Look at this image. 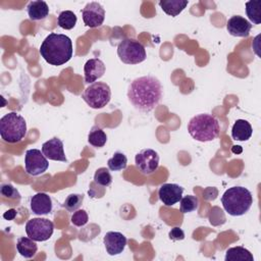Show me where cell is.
I'll return each mask as SVG.
<instances>
[{
    "mask_svg": "<svg viewBox=\"0 0 261 261\" xmlns=\"http://www.w3.org/2000/svg\"><path fill=\"white\" fill-rule=\"evenodd\" d=\"M162 85L153 75H144L134 80L127 90V98L132 105L142 112H150L162 98Z\"/></svg>",
    "mask_w": 261,
    "mask_h": 261,
    "instance_id": "cell-1",
    "label": "cell"
},
{
    "mask_svg": "<svg viewBox=\"0 0 261 261\" xmlns=\"http://www.w3.org/2000/svg\"><path fill=\"white\" fill-rule=\"evenodd\" d=\"M71 39L63 34H49L40 47V54L51 65H62L72 57Z\"/></svg>",
    "mask_w": 261,
    "mask_h": 261,
    "instance_id": "cell-2",
    "label": "cell"
},
{
    "mask_svg": "<svg viewBox=\"0 0 261 261\" xmlns=\"http://www.w3.org/2000/svg\"><path fill=\"white\" fill-rule=\"evenodd\" d=\"M222 206L229 215L241 216L249 211L253 204L251 192L244 187H231L221 197Z\"/></svg>",
    "mask_w": 261,
    "mask_h": 261,
    "instance_id": "cell-3",
    "label": "cell"
},
{
    "mask_svg": "<svg viewBox=\"0 0 261 261\" xmlns=\"http://www.w3.org/2000/svg\"><path fill=\"white\" fill-rule=\"evenodd\" d=\"M219 122L211 114L202 113L191 118L188 132L193 139L199 142L213 141L219 135Z\"/></svg>",
    "mask_w": 261,
    "mask_h": 261,
    "instance_id": "cell-4",
    "label": "cell"
},
{
    "mask_svg": "<svg viewBox=\"0 0 261 261\" xmlns=\"http://www.w3.org/2000/svg\"><path fill=\"white\" fill-rule=\"evenodd\" d=\"M27 135V122L24 118L16 113L9 112L0 119L1 139L10 144L20 142Z\"/></svg>",
    "mask_w": 261,
    "mask_h": 261,
    "instance_id": "cell-5",
    "label": "cell"
},
{
    "mask_svg": "<svg viewBox=\"0 0 261 261\" xmlns=\"http://www.w3.org/2000/svg\"><path fill=\"white\" fill-rule=\"evenodd\" d=\"M82 98L91 108L100 109L109 103L111 90L106 83L95 82L85 89Z\"/></svg>",
    "mask_w": 261,
    "mask_h": 261,
    "instance_id": "cell-6",
    "label": "cell"
},
{
    "mask_svg": "<svg viewBox=\"0 0 261 261\" xmlns=\"http://www.w3.org/2000/svg\"><path fill=\"white\" fill-rule=\"evenodd\" d=\"M117 55L125 64H138L147 57L144 45L134 39H123L117 46Z\"/></svg>",
    "mask_w": 261,
    "mask_h": 261,
    "instance_id": "cell-7",
    "label": "cell"
},
{
    "mask_svg": "<svg viewBox=\"0 0 261 261\" xmlns=\"http://www.w3.org/2000/svg\"><path fill=\"white\" fill-rule=\"evenodd\" d=\"M54 224L47 218L37 217L28 220L25 224V232L29 238L35 242H45L49 240L53 233Z\"/></svg>",
    "mask_w": 261,
    "mask_h": 261,
    "instance_id": "cell-8",
    "label": "cell"
},
{
    "mask_svg": "<svg viewBox=\"0 0 261 261\" xmlns=\"http://www.w3.org/2000/svg\"><path fill=\"white\" fill-rule=\"evenodd\" d=\"M48 167V159L39 149H30L25 152L24 168L28 174L33 176L43 174Z\"/></svg>",
    "mask_w": 261,
    "mask_h": 261,
    "instance_id": "cell-9",
    "label": "cell"
},
{
    "mask_svg": "<svg viewBox=\"0 0 261 261\" xmlns=\"http://www.w3.org/2000/svg\"><path fill=\"white\" fill-rule=\"evenodd\" d=\"M139 171L145 175L154 173L159 166V155L153 149H143L135 157Z\"/></svg>",
    "mask_w": 261,
    "mask_h": 261,
    "instance_id": "cell-10",
    "label": "cell"
},
{
    "mask_svg": "<svg viewBox=\"0 0 261 261\" xmlns=\"http://www.w3.org/2000/svg\"><path fill=\"white\" fill-rule=\"evenodd\" d=\"M83 20L89 28L100 27L105 19V10L98 2L88 3L82 12Z\"/></svg>",
    "mask_w": 261,
    "mask_h": 261,
    "instance_id": "cell-11",
    "label": "cell"
},
{
    "mask_svg": "<svg viewBox=\"0 0 261 261\" xmlns=\"http://www.w3.org/2000/svg\"><path fill=\"white\" fill-rule=\"evenodd\" d=\"M184 188L177 184H163L158 190V197L165 206H172L182 198Z\"/></svg>",
    "mask_w": 261,
    "mask_h": 261,
    "instance_id": "cell-12",
    "label": "cell"
},
{
    "mask_svg": "<svg viewBox=\"0 0 261 261\" xmlns=\"http://www.w3.org/2000/svg\"><path fill=\"white\" fill-rule=\"evenodd\" d=\"M103 243L106 252L110 256H115L123 252L126 246V238L119 231H108L104 236Z\"/></svg>",
    "mask_w": 261,
    "mask_h": 261,
    "instance_id": "cell-13",
    "label": "cell"
},
{
    "mask_svg": "<svg viewBox=\"0 0 261 261\" xmlns=\"http://www.w3.org/2000/svg\"><path fill=\"white\" fill-rule=\"evenodd\" d=\"M42 152L47 159L62 162L67 161L63 150V142L57 137H54L49 141L45 142L42 145Z\"/></svg>",
    "mask_w": 261,
    "mask_h": 261,
    "instance_id": "cell-14",
    "label": "cell"
},
{
    "mask_svg": "<svg viewBox=\"0 0 261 261\" xmlns=\"http://www.w3.org/2000/svg\"><path fill=\"white\" fill-rule=\"evenodd\" d=\"M226 29L233 37H248L252 29V23L241 15H233L227 20Z\"/></svg>",
    "mask_w": 261,
    "mask_h": 261,
    "instance_id": "cell-15",
    "label": "cell"
},
{
    "mask_svg": "<svg viewBox=\"0 0 261 261\" xmlns=\"http://www.w3.org/2000/svg\"><path fill=\"white\" fill-rule=\"evenodd\" d=\"M85 82L93 84L105 73V64L99 58H91L84 65Z\"/></svg>",
    "mask_w": 261,
    "mask_h": 261,
    "instance_id": "cell-16",
    "label": "cell"
},
{
    "mask_svg": "<svg viewBox=\"0 0 261 261\" xmlns=\"http://www.w3.org/2000/svg\"><path fill=\"white\" fill-rule=\"evenodd\" d=\"M31 210L36 215H46L52 210V200L46 193H37L31 198Z\"/></svg>",
    "mask_w": 261,
    "mask_h": 261,
    "instance_id": "cell-17",
    "label": "cell"
},
{
    "mask_svg": "<svg viewBox=\"0 0 261 261\" xmlns=\"http://www.w3.org/2000/svg\"><path fill=\"white\" fill-rule=\"evenodd\" d=\"M252 134V126L245 119H237L231 127V137L236 141H248Z\"/></svg>",
    "mask_w": 261,
    "mask_h": 261,
    "instance_id": "cell-18",
    "label": "cell"
},
{
    "mask_svg": "<svg viewBox=\"0 0 261 261\" xmlns=\"http://www.w3.org/2000/svg\"><path fill=\"white\" fill-rule=\"evenodd\" d=\"M27 11L32 20H41L48 16L49 7L45 1H31L27 6Z\"/></svg>",
    "mask_w": 261,
    "mask_h": 261,
    "instance_id": "cell-19",
    "label": "cell"
},
{
    "mask_svg": "<svg viewBox=\"0 0 261 261\" xmlns=\"http://www.w3.org/2000/svg\"><path fill=\"white\" fill-rule=\"evenodd\" d=\"M224 259L225 261H254V257L251 252L242 246L227 249Z\"/></svg>",
    "mask_w": 261,
    "mask_h": 261,
    "instance_id": "cell-20",
    "label": "cell"
},
{
    "mask_svg": "<svg viewBox=\"0 0 261 261\" xmlns=\"http://www.w3.org/2000/svg\"><path fill=\"white\" fill-rule=\"evenodd\" d=\"M16 250L17 252L24 258H32L37 253L38 247L34 240L27 237L18 238L16 242Z\"/></svg>",
    "mask_w": 261,
    "mask_h": 261,
    "instance_id": "cell-21",
    "label": "cell"
},
{
    "mask_svg": "<svg viewBox=\"0 0 261 261\" xmlns=\"http://www.w3.org/2000/svg\"><path fill=\"white\" fill-rule=\"evenodd\" d=\"M188 2L187 0H161L159 1V6L166 14L174 17L186 8Z\"/></svg>",
    "mask_w": 261,
    "mask_h": 261,
    "instance_id": "cell-22",
    "label": "cell"
},
{
    "mask_svg": "<svg viewBox=\"0 0 261 261\" xmlns=\"http://www.w3.org/2000/svg\"><path fill=\"white\" fill-rule=\"evenodd\" d=\"M88 142L93 147L102 148L107 142V136L101 127L95 125L92 127L88 135Z\"/></svg>",
    "mask_w": 261,
    "mask_h": 261,
    "instance_id": "cell-23",
    "label": "cell"
},
{
    "mask_svg": "<svg viewBox=\"0 0 261 261\" xmlns=\"http://www.w3.org/2000/svg\"><path fill=\"white\" fill-rule=\"evenodd\" d=\"M246 13L253 23L259 24L261 22V1L252 0L246 2Z\"/></svg>",
    "mask_w": 261,
    "mask_h": 261,
    "instance_id": "cell-24",
    "label": "cell"
},
{
    "mask_svg": "<svg viewBox=\"0 0 261 261\" xmlns=\"http://www.w3.org/2000/svg\"><path fill=\"white\" fill-rule=\"evenodd\" d=\"M76 15L70 10L61 11L57 18V23L61 29L71 30L76 24Z\"/></svg>",
    "mask_w": 261,
    "mask_h": 261,
    "instance_id": "cell-25",
    "label": "cell"
},
{
    "mask_svg": "<svg viewBox=\"0 0 261 261\" xmlns=\"http://www.w3.org/2000/svg\"><path fill=\"white\" fill-rule=\"evenodd\" d=\"M126 164H127V158L122 152H115L113 156L107 161L108 168L112 171L122 170L126 167Z\"/></svg>",
    "mask_w": 261,
    "mask_h": 261,
    "instance_id": "cell-26",
    "label": "cell"
},
{
    "mask_svg": "<svg viewBox=\"0 0 261 261\" xmlns=\"http://www.w3.org/2000/svg\"><path fill=\"white\" fill-rule=\"evenodd\" d=\"M94 182L101 187H109L112 182V176L106 167H100L94 174Z\"/></svg>",
    "mask_w": 261,
    "mask_h": 261,
    "instance_id": "cell-27",
    "label": "cell"
},
{
    "mask_svg": "<svg viewBox=\"0 0 261 261\" xmlns=\"http://www.w3.org/2000/svg\"><path fill=\"white\" fill-rule=\"evenodd\" d=\"M84 201V195L81 194H70L66 197L64 203H63V207L68 211V212H74L76 210H79V208L81 207L82 203Z\"/></svg>",
    "mask_w": 261,
    "mask_h": 261,
    "instance_id": "cell-28",
    "label": "cell"
},
{
    "mask_svg": "<svg viewBox=\"0 0 261 261\" xmlns=\"http://www.w3.org/2000/svg\"><path fill=\"white\" fill-rule=\"evenodd\" d=\"M199 206V200L196 196L188 195L180 199V212L189 213L195 211Z\"/></svg>",
    "mask_w": 261,
    "mask_h": 261,
    "instance_id": "cell-29",
    "label": "cell"
},
{
    "mask_svg": "<svg viewBox=\"0 0 261 261\" xmlns=\"http://www.w3.org/2000/svg\"><path fill=\"white\" fill-rule=\"evenodd\" d=\"M89 220V216H88V213L84 210V209H79L76 211H74L71 215V218H70V221L73 225L75 226H84Z\"/></svg>",
    "mask_w": 261,
    "mask_h": 261,
    "instance_id": "cell-30",
    "label": "cell"
},
{
    "mask_svg": "<svg viewBox=\"0 0 261 261\" xmlns=\"http://www.w3.org/2000/svg\"><path fill=\"white\" fill-rule=\"evenodd\" d=\"M0 194L8 199H13V200H19L20 199V194L18 191L10 184H2L0 188Z\"/></svg>",
    "mask_w": 261,
    "mask_h": 261,
    "instance_id": "cell-31",
    "label": "cell"
},
{
    "mask_svg": "<svg viewBox=\"0 0 261 261\" xmlns=\"http://www.w3.org/2000/svg\"><path fill=\"white\" fill-rule=\"evenodd\" d=\"M168 237L172 241H181L185 239V232L180 227H173L169 231Z\"/></svg>",
    "mask_w": 261,
    "mask_h": 261,
    "instance_id": "cell-32",
    "label": "cell"
},
{
    "mask_svg": "<svg viewBox=\"0 0 261 261\" xmlns=\"http://www.w3.org/2000/svg\"><path fill=\"white\" fill-rule=\"evenodd\" d=\"M15 215H16V210H14V209H10V210L6 211V212L3 214V217H4L5 219L12 220V219H14Z\"/></svg>",
    "mask_w": 261,
    "mask_h": 261,
    "instance_id": "cell-33",
    "label": "cell"
},
{
    "mask_svg": "<svg viewBox=\"0 0 261 261\" xmlns=\"http://www.w3.org/2000/svg\"><path fill=\"white\" fill-rule=\"evenodd\" d=\"M232 152H234V153H241V152H242V148H241L240 146H233Z\"/></svg>",
    "mask_w": 261,
    "mask_h": 261,
    "instance_id": "cell-34",
    "label": "cell"
}]
</instances>
